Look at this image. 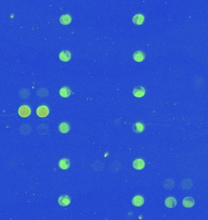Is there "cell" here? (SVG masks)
Returning a JSON list of instances; mask_svg holds the SVG:
<instances>
[{
    "label": "cell",
    "instance_id": "1",
    "mask_svg": "<svg viewBox=\"0 0 208 220\" xmlns=\"http://www.w3.org/2000/svg\"><path fill=\"white\" fill-rule=\"evenodd\" d=\"M36 114L40 117H45L49 114V109L46 105H41L36 109Z\"/></svg>",
    "mask_w": 208,
    "mask_h": 220
},
{
    "label": "cell",
    "instance_id": "2",
    "mask_svg": "<svg viewBox=\"0 0 208 220\" xmlns=\"http://www.w3.org/2000/svg\"><path fill=\"white\" fill-rule=\"evenodd\" d=\"M31 113V109L27 105L21 106L18 110V114L21 117H27L30 116Z\"/></svg>",
    "mask_w": 208,
    "mask_h": 220
},
{
    "label": "cell",
    "instance_id": "3",
    "mask_svg": "<svg viewBox=\"0 0 208 220\" xmlns=\"http://www.w3.org/2000/svg\"><path fill=\"white\" fill-rule=\"evenodd\" d=\"M58 204L61 206H63V207L67 206L70 204L71 199L68 195H62L58 198Z\"/></svg>",
    "mask_w": 208,
    "mask_h": 220
},
{
    "label": "cell",
    "instance_id": "4",
    "mask_svg": "<svg viewBox=\"0 0 208 220\" xmlns=\"http://www.w3.org/2000/svg\"><path fill=\"white\" fill-rule=\"evenodd\" d=\"M133 167L136 170H142L145 167V161L143 159L137 158L133 162Z\"/></svg>",
    "mask_w": 208,
    "mask_h": 220
},
{
    "label": "cell",
    "instance_id": "5",
    "mask_svg": "<svg viewBox=\"0 0 208 220\" xmlns=\"http://www.w3.org/2000/svg\"><path fill=\"white\" fill-rule=\"evenodd\" d=\"M145 90L142 86H137L133 90V94L136 97H142L145 95Z\"/></svg>",
    "mask_w": 208,
    "mask_h": 220
},
{
    "label": "cell",
    "instance_id": "6",
    "mask_svg": "<svg viewBox=\"0 0 208 220\" xmlns=\"http://www.w3.org/2000/svg\"><path fill=\"white\" fill-rule=\"evenodd\" d=\"M36 131L40 135H46L49 132V127L47 124L41 123L38 126Z\"/></svg>",
    "mask_w": 208,
    "mask_h": 220
},
{
    "label": "cell",
    "instance_id": "7",
    "mask_svg": "<svg viewBox=\"0 0 208 220\" xmlns=\"http://www.w3.org/2000/svg\"><path fill=\"white\" fill-rule=\"evenodd\" d=\"M133 58L136 62H141L145 59V55L144 53L142 51H136L134 53L133 55Z\"/></svg>",
    "mask_w": 208,
    "mask_h": 220
},
{
    "label": "cell",
    "instance_id": "8",
    "mask_svg": "<svg viewBox=\"0 0 208 220\" xmlns=\"http://www.w3.org/2000/svg\"><path fill=\"white\" fill-rule=\"evenodd\" d=\"M32 131V126L30 124L24 123L21 125L19 128V132L21 134L27 135L29 134Z\"/></svg>",
    "mask_w": 208,
    "mask_h": 220
},
{
    "label": "cell",
    "instance_id": "9",
    "mask_svg": "<svg viewBox=\"0 0 208 220\" xmlns=\"http://www.w3.org/2000/svg\"><path fill=\"white\" fill-rule=\"evenodd\" d=\"M144 198L141 195H136L132 199V203L136 207H141L144 204Z\"/></svg>",
    "mask_w": 208,
    "mask_h": 220
},
{
    "label": "cell",
    "instance_id": "10",
    "mask_svg": "<svg viewBox=\"0 0 208 220\" xmlns=\"http://www.w3.org/2000/svg\"><path fill=\"white\" fill-rule=\"evenodd\" d=\"M59 58L64 62H68L71 58V54L69 51L64 50L59 54Z\"/></svg>",
    "mask_w": 208,
    "mask_h": 220
},
{
    "label": "cell",
    "instance_id": "11",
    "mask_svg": "<svg viewBox=\"0 0 208 220\" xmlns=\"http://www.w3.org/2000/svg\"><path fill=\"white\" fill-rule=\"evenodd\" d=\"M58 165L61 169L66 170L70 167V161L67 158H62L58 161Z\"/></svg>",
    "mask_w": 208,
    "mask_h": 220
},
{
    "label": "cell",
    "instance_id": "12",
    "mask_svg": "<svg viewBox=\"0 0 208 220\" xmlns=\"http://www.w3.org/2000/svg\"><path fill=\"white\" fill-rule=\"evenodd\" d=\"M145 20V17L142 14H136L135 15L132 19V21L135 24V25H141L144 23Z\"/></svg>",
    "mask_w": 208,
    "mask_h": 220
},
{
    "label": "cell",
    "instance_id": "13",
    "mask_svg": "<svg viewBox=\"0 0 208 220\" xmlns=\"http://www.w3.org/2000/svg\"><path fill=\"white\" fill-rule=\"evenodd\" d=\"M193 186V183L192 180L189 178H186L183 180L181 183V187L183 189L188 190L191 189Z\"/></svg>",
    "mask_w": 208,
    "mask_h": 220
},
{
    "label": "cell",
    "instance_id": "14",
    "mask_svg": "<svg viewBox=\"0 0 208 220\" xmlns=\"http://www.w3.org/2000/svg\"><path fill=\"white\" fill-rule=\"evenodd\" d=\"M165 205L168 208H173L177 205V200L174 197H168L165 201Z\"/></svg>",
    "mask_w": 208,
    "mask_h": 220
},
{
    "label": "cell",
    "instance_id": "15",
    "mask_svg": "<svg viewBox=\"0 0 208 220\" xmlns=\"http://www.w3.org/2000/svg\"><path fill=\"white\" fill-rule=\"evenodd\" d=\"M144 129H145L144 125L139 122L135 123L133 126V131L136 134L142 132L144 131Z\"/></svg>",
    "mask_w": 208,
    "mask_h": 220
},
{
    "label": "cell",
    "instance_id": "16",
    "mask_svg": "<svg viewBox=\"0 0 208 220\" xmlns=\"http://www.w3.org/2000/svg\"><path fill=\"white\" fill-rule=\"evenodd\" d=\"M194 204H195L194 200L191 197H185L183 200V205L186 208H191L194 206Z\"/></svg>",
    "mask_w": 208,
    "mask_h": 220
},
{
    "label": "cell",
    "instance_id": "17",
    "mask_svg": "<svg viewBox=\"0 0 208 220\" xmlns=\"http://www.w3.org/2000/svg\"><path fill=\"white\" fill-rule=\"evenodd\" d=\"M58 130L61 132L66 134L70 131V126L67 122H62L58 126Z\"/></svg>",
    "mask_w": 208,
    "mask_h": 220
},
{
    "label": "cell",
    "instance_id": "18",
    "mask_svg": "<svg viewBox=\"0 0 208 220\" xmlns=\"http://www.w3.org/2000/svg\"><path fill=\"white\" fill-rule=\"evenodd\" d=\"M72 21L71 16L68 14H65L60 17V22L63 25H68Z\"/></svg>",
    "mask_w": 208,
    "mask_h": 220
},
{
    "label": "cell",
    "instance_id": "19",
    "mask_svg": "<svg viewBox=\"0 0 208 220\" xmlns=\"http://www.w3.org/2000/svg\"><path fill=\"white\" fill-rule=\"evenodd\" d=\"M59 94L62 97L67 98L71 94V90L68 87H64L60 90Z\"/></svg>",
    "mask_w": 208,
    "mask_h": 220
},
{
    "label": "cell",
    "instance_id": "20",
    "mask_svg": "<svg viewBox=\"0 0 208 220\" xmlns=\"http://www.w3.org/2000/svg\"><path fill=\"white\" fill-rule=\"evenodd\" d=\"M175 185L174 181L171 178H167L166 179L163 184L164 187L167 189H171L172 188H174Z\"/></svg>",
    "mask_w": 208,
    "mask_h": 220
},
{
    "label": "cell",
    "instance_id": "21",
    "mask_svg": "<svg viewBox=\"0 0 208 220\" xmlns=\"http://www.w3.org/2000/svg\"><path fill=\"white\" fill-rule=\"evenodd\" d=\"M48 94H49V92L48 90L45 88H40L37 91V95L39 97H45V96H47Z\"/></svg>",
    "mask_w": 208,
    "mask_h": 220
},
{
    "label": "cell",
    "instance_id": "22",
    "mask_svg": "<svg viewBox=\"0 0 208 220\" xmlns=\"http://www.w3.org/2000/svg\"><path fill=\"white\" fill-rule=\"evenodd\" d=\"M19 94L21 98L26 99V98L29 97L30 93H29L28 90H27L26 88H23V89L20 90L19 93Z\"/></svg>",
    "mask_w": 208,
    "mask_h": 220
}]
</instances>
